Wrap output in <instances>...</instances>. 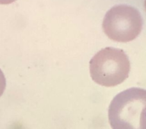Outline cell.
<instances>
[{"label": "cell", "instance_id": "obj_1", "mask_svg": "<svg viewBox=\"0 0 146 129\" xmlns=\"http://www.w3.org/2000/svg\"><path fill=\"white\" fill-rule=\"evenodd\" d=\"M146 91L132 87L113 98L108 116L113 129H146Z\"/></svg>", "mask_w": 146, "mask_h": 129}, {"label": "cell", "instance_id": "obj_5", "mask_svg": "<svg viewBox=\"0 0 146 129\" xmlns=\"http://www.w3.org/2000/svg\"><path fill=\"white\" fill-rule=\"evenodd\" d=\"M16 0H0V4L1 5H7L10 4V3H12L13 2H15Z\"/></svg>", "mask_w": 146, "mask_h": 129}, {"label": "cell", "instance_id": "obj_2", "mask_svg": "<svg viewBox=\"0 0 146 129\" xmlns=\"http://www.w3.org/2000/svg\"><path fill=\"white\" fill-rule=\"evenodd\" d=\"M129 57L119 49L104 48L90 61L91 78L101 86L115 87L122 84L129 77Z\"/></svg>", "mask_w": 146, "mask_h": 129}, {"label": "cell", "instance_id": "obj_4", "mask_svg": "<svg viewBox=\"0 0 146 129\" xmlns=\"http://www.w3.org/2000/svg\"><path fill=\"white\" fill-rule=\"evenodd\" d=\"M6 87V80L2 71L0 69V97L3 94Z\"/></svg>", "mask_w": 146, "mask_h": 129}, {"label": "cell", "instance_id": "obj_3", "mask_svg": "<svg viewBox=\"0 0 146 129\" xmlns=\"http://www.w3.org/2000/svg\"><path fill=\"white\" fill-rule=\"evenodd\" d=\"M143 20L135 8L126 5L113 7L107 11L103 21V30L112 40L121 43L132 41L142 29Z\"/></svg>", "mask_w": 146, "mask_h": 129}]
</instances>
